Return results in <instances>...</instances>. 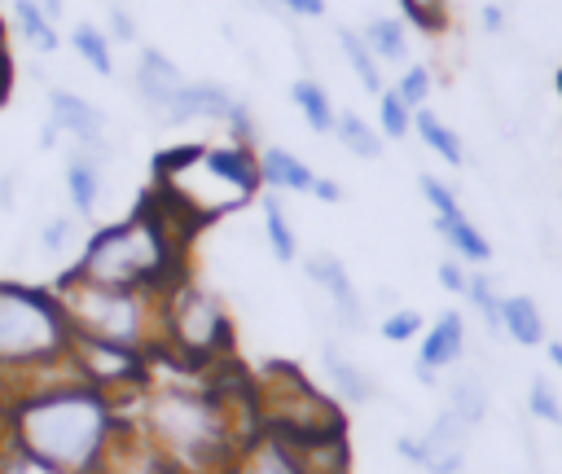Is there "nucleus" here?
Segmentation results:
<instances>
[{
	"label": "nucleus",
	"mask_w": 562,
	"mask_h": 474,
	"mask_svg": "<svg viewBox=\"0 0 562 474\" xmlns=\"http://www.w3.org/2000/svg\"><path fill=\"white\" fill-rule=\"evenodd\" d=\"M119 426V399L79 377L18 386L0 408V435L61 474H101Z\"/></svg>",
	"instance_id": "f03ea898"
},
{
	"label": "nucleus",
	"mask_w": 562,
	"mask_h": 474,
	"mask_svg": "<svg viewBox=\"0 0 562 474\" xmlns=\"http://www.w3.org/2000/svg\"><path fill=\"white\" fill-rule=\"evenodd\" d=\"M61 180H66V198H70V211L79 219H92L101 198H105V158L88 154V149H70L66 145V167H61Z\"/></svg>",
	"instance_id": "4468645a"
},
{
	"label": "nucleus",
	"mask_w": 562,
	"mask_h": 474,
	"mask_svg": "<svg viewBox=\"0 0 562 474\" xmlns=\"http://www.w3.org/2000/svg\"><path fill=\"white\" fill-rule=\"evenodd\" d=\"M527 408H531V417H540V421H549V426H562V399H558V391H553V382H549L544 373L531 377V386H527Z\"/></svg>",
	"instance_id": "f704fd0d"
},
{
	"label": "nucleus",
	"mask_w": 562,
	"mask_h": 474,
	"mask_svg": "<svg viewBox=\"0 0 562 474\" xmlns=\"http://www.w3.org/2000/svg\"><path fill=\"white\" fill-rule=\"evenodd\" d=\"M263 206V233H268V250L281 259V263H294L299 259V237H294V224L281 206V193H263L259 198Z\"/></svg>",
	"instance_id": "bb28decb"
},
{
	"label": "nucleus",
	"mask_w": 562,
	"mask_h": 474,
	"mask_svg": "<svg viewBox=\"0 0 562 474\" xmlns=\"http://www.w3.org/2000/svg\"><path fill=\"white\" fill-rule=\"evenodd\" d=\"M123 404H132L123 417L136 421L176 474H224L237 448L259 430L255 377L237 391L224 382H149Z\"/></svg>",
	"instance_id": "f257e3e1"
},
{
	"label": "nucleus",
	"mask_w": 562,
	"mask_h": 474,
	"mask_svg": "<svg viewBox=\"0 0 562 474\" xmlns=\"http://www.w3.org/2000/svg\"><path fill=\"white\" fill-rule=\"evenodd\" d=\"M501 334L518 347H540L544 342V312L531 294H505L501 303Z\"/></svg>",
	"instance_id": "4be33fe9"
},
{
	"label": "nucleus",
	"mask_w": 562,
	"mask_h": 474,
	"mask_svg": "<svg viewBox=\"0 0 562 474\" xmlns=\"http://www.w3.org/2000/svg\"><path fill=\"white\" fill-rule=\"evenodd\" d=\"M465 443H470V426H465L452 408H443V413L426 426V435H400V439H395V452H400L408 465L426 470V474H461V465H465Z\"/></svg>",
	"instance_id": "1a4fd4ad"
},
{
	"label": "nucleus",
	"mask_w": 562,
	"mask_h": 474,
	"mask_svg": "<svg viewBox=\"0 0 562 474\" xmlns=\"http://www.w3.org/2000/svg\"><path fill=\"white\" fill-rule=\"evenodd\" d=\"M237 97L224 88V83H211V79H184L180 92L171 97V110H167V123H228Z\"/></svg>",
	"instance_id": "ddd939ff"
},
{
	"label": "nucleus",
	"mask_w": 562,
	"mask_h": 474,
	"mask_svg": "<svg viewBox=\"0 0 562 474\" xmlns=\"http://www.w3.org/2000/svg\"><path fill=\"white\" fill-rule=\"evenodd\" d=\"M435 233L452 246V255H457L461 263L483 268V263L492 259V241L483 237V228H479L465 211H457V215H435Z\"/></svg>",
	"instance_id": "412c9836"
},
{
	"label": "nucleus",
	"mask_w": 562,
	"mask_h": 474,
	"mask_svg": "<svg viewBox=\"0 0 562 474\" xmlns=\"http://www.w3.org/2000/svg\"><path fill=\"white\" fill-rule=\"evenodd\" d=\"M255 413L259 430L281 439H312L329 430H347L342 404L316 391L312 377H303L294 364H268L255 377Z\"/></svg>",
	"instance_id": "0eeeda50"
},
{
	"label": "nucleus",
	"mask_w": 562,
	"mask_h": 474,
	"mask_svg": "<svg viewBox=\"0 0 562 474\" xmlns=\"http://www.w3.org/2000/svg\"><path fill=\"white\" fill-rule=\"evenodd\" d=\"M378 127H382V136H391V140H404V136L413 132V110L404 105V97H400L395 88H382V92H378Z\"/></svg>",
	"instance_id": "72a5a7b5"
},
{
	"label": "nucleus",
	"mask_w": 562,
	"mask_h": 474,
	"mask_svg": "<svg viewBox=\"0 0 562 474\" xmlns=\"http://www.w3.org/2000/svg\"><path fill=\"white\" fill-rule=\"evenodd\" d=\"M184 233H193V224L171 202H162L158 189H149L132 215L92 228L66 272L92 285L162 294L184 281Z\"/></svg>",
	"instance_id": "7ed1b4c3"
},
{
	"label": "nucleus",
	"mask_w": 562,
	"mask_h": 474,
	"mask_svg": "<svg viewBox=\"0 0 562 474\" xmlns=\"http://www.w3.org/2000/svg\"><path fill=\"white\" fill-rule=\"evenodd\" d=\"M321 364H325V377H329V386H334V395H338L342 404L364 408V404L378 399V382L338 347V338H325V342H321Z\"/></svg>",
	"instance_id": "2eb2a0df"
},
{
	"label": "nucleus",
	"mask_w": 562,
	"mask_h": 474,
	"mask_svg": "<svg viewBox=\"0 0 562 474\" xmlns=\"http://www.w3.org/2000/svg\"><path fill=\"white\" fill-rule=\"evenodd\" d=\"M224 127L233 132V140H237V145H246V149H255V154L263 149V145H259V123H255V110H250L241 97H237V105H233V114H228V123H224Z\"/></svg>",
	"instance_id": "a19ab883"
},
{
	"label": "nucleus",
	"mask_w": 562,
	"mask_h": 474,
	"mask_svg": "<svg viewBox=\"0 0 562 474\" xmlns=\"http://www.w3.org/2000/svg\"><path fill=\"white\" fill-rule=\"evenodd\" d=\"M272 4L290 9V13H299V18H321V13H325V0H272Z\"/></svg>",
	"instance_id": "49530a36"
},
{
	"label": "nucleus",
	"mask_w": 562,
	"mask_h": 474,
	"mask_svg": "<svg viewBox=\"0 0 562 474\" xmlns=\"http://www.w3.org/2000/svg\"><path fill=\"white\" fill-rule=\"evenodd\" d=\"M224 474H299V461L290 452V443L281 435H268V430H255L237 456L228 461Z\"/></svg>",
	"instance_id": "f3484780"
},
{
	"label": "nucleus",
	"mask_w": 562,
	"mask_h": 474,
	"mask_svg": "<svg viewBox=\"0 0 562 474\" xmlns=\"http://www.w3.org/2000/svg\"><path fill=\"white\" fill-rule=\"evenodd\" d=\"M259 180L272 193H312L316 184V167H307L294 149L285 145H263L259 149Z\"/></svg>",
	"instance_id": "aec40b11"
},
{
	"label": "nucleus",
	"mask_w": 562,
	"mask_h": 474,
	"mask_svg": "<svg viewBox=\"0 0 562 474\" xmlns=\"http://www.w3.org/2000/svg\"><path fill=\"white\" fill-rule=\"evenodd\" d=\"M105 35H110V44H136V22H132V13L127 9H110L105 13V26H101Z\"/></svg>",
	"instance_id": "79ce46f5"
},
{
	"label": "nucleus",
	"mask_w": 562,
	"mask_h": 474,
	"mask_svg": "<svg viewBox=\"0 0 562 474\" xmlns=\"http://www.w3.org/2000/svg\"><path fill=\"white\" fill-rule=\"evenodd\" d=\"M303 272H307V281H312V285H316V290L329 298L338 329H347V334H360V329H364V320H369V307H364L360 290L351 285V272H347V263H342L334 250H312V255L303 259Z\"/></svg>",
	"instance_id": "9d476101"
},
{
	"label": "nucleus",
	"mask_w": 562,
	"mask_h": 474,
	"mask_svg": "<svg viewBox=\"0 0 562 474\" xmlns=\"http://www.w3.org/2000/svg\"><path fill=\"white\" fill-rule=\"evenodd\" d=\"M417 184H422V198L435 206V215H457V211H461V202H457V189H452L448 180H439V176L422 171V176H417Z\"/></svg>",
	"instance_id": "ea45409f"
},
{
	"label": "nucleus",
	"mask_w": 562,
	"mask_h": 474,
	"mask_svg": "<svg viewBox=\"0 0 562 474\" xmlns=\"http://www.w3.org/2000/svg\"><path fill=\"white\" fill-rule=\"evenodd\" d=\"M448 408L474 430V426L487 417V408H492V391H487V382H483L474 369L457 373V377L448 382Z\"/></svg>",
	"instance_id": "b1692460"
},
{
	"label": "nucleus",
	"mask_w": 562,
	"mask_h": 474,
	"mask_svg": "<svg viewBox=\"0 0 562 474\" xmlns=\"http://www.w3.org/2000/svg\"><path fill=\"white\" fill-rule=\"evenodd\" d=\"M360 40H364L369 53H373L378 61H386V66L408 61V31H404L400 18H369L364 31H360Z\"/></svg>",
	"instance_id": "393cba45"
},
{
	"label": "nucleus",
	"mask_w": 562,
	"mask_h": 474,
	"mask_svg": "<svg viewBox=\"0 0 562 474\" xmlns=\"http://www.w3.org/2000/svg\"><path fill=\"white\" fill-rule=\"evenodd\" d=\"M158 351L176 356L189 369H215L228 364L237 351V325L228 303L206 290L202 281H176L162 290L158 307Z\"/></svg>",
	"instance_id": "423d86ee"
},
{
	"label": "nucleus",
	"mask_w": 562,
	"mask_h": 474,
	"mask_svg": "<svg viewBox=\"0 0 562 474\" xmlns=\"http://www.w3.org/2000/svg\"><path fill=\"white\" fill-rule=\"evenodd\" d=\"M430 88H435V75H430V66H422V61L404 66V75H400V83H395V92L404 97L408 110H422L426 97H430Z\"/></svg>",
	"instance_id": "c9c22d12"
},
{
	"label": "nucleus",
	"mask_w": 562,
	"mask_h": 474,
	"mask_svg": "<svg viewBox=\"0 0 562 474\" xmlns=\"http://www.w3.org/2000/svg\"><path fill=\"white\" fill-rule=\"evenodd\" d=\"M70 369L79 382L114 395L119 404L149 386V351H132V347H114V342H97V338H75Z\"/></svg>",
	"instance_id": "6e6552de"
},
{
	"label": "nucleus",
	"mask_w": 562,
	"mask_h": 474,
	"mask_svg": "<svg viewBox=\"0 0 562 474\" xmlns=\"http://www.w3.org/2000/svg\"><path fill=\"white\" fill-rule=\"evenodd\" d=\"M413 132H417V136H422V145H426V149H435L448 167H461V162H465V145H461V136H457V132H452L435 110H426V105H422V110H413Z\"/></svg>",
	"instance_id": "a878e982"
},
{
	"label": "nucleus",
	"mask_w": 562,
	"mask_h": 474,
	"mask_svg": "<svg viewBox=\"0 0 562 474\" xmlns=\"http://www.w3.org/2000/svg\"><path fill=\"white\" fill-rule=\"evenodd\" d=\"M83 219L75 215V211H61V215H53L44 228H40V255L44 259H66V255H75V250H83Z\"/></svg>",
	"instance_id": "cd10ccee"
},
{
	"label": "nucleus",
	"mask_w": 562,
	"mask_h": 474,
	"mask_svg": "<svg viewBox=\"0 0 562 474\" xmlns=\"http://www.w3.org/2000/svg\"><path fill=\"white\" fill-rule=\"evenodd\" d=\"M549 360L562 369V342H549Z\"/></svg>",
	"instance_id": "8fccbe9b"
},
{
	"label": "nucleus",
	"mask_w": 562,
	"mask_h": 474,
	"mask_svg": "<svg viewBox=\"0 0 562 474\" xmlns=\"http://www.w3.org/2000/svg\"><path fill=\"white\" fill-rule=\"evenodd\" d=\"M338 44H342V57H347V66L356 70V79H360L369 92H382V61L369 53V44L360 40V31L338 26Z\"/></svg>",
	"instance_id": "2f4dec72"
},
{
	"label": "nucleus",
	"mask_w": 562,
	"mask_h": 474,
	"mask_svg": "<svg viewBox=\"0 0 562 474\" xmlns=\"http://www.w3.org/2000/svg\"><path fill=\"white\" fill-rule=\"evenodd\" d=\"M299 474H351V443L347 430H329V435H312V439H285Z\"/></svg>",
	"instance_id": "6ab92c4d"
},
{
	"label": "nucleus",
	"mask_w": 562,
	"mask_h": 474,
	"mask_svg": "<svg viewBox=\"0 0 562 474\" xmlns=\"http://www.w3.org/2000/svg\"><path fill=\"white\" fill-rule=\"evenodd\" d=\"M75 347L70 316L53 285L0 276V382L18 386L53 364H66Z\"/></svg>",
	"instance_id": "20e7f679"
},
{
	"label": "nucleus",
	"mask_w": 562,
	"mask_h": 474,
	"mask_svg": "<svg viewBox=\"0 0 562 474\" xmlns=\"http://www.w3.org/2000/svg\"><path fill=\"white\" fill-rule=\"evenodd\" d=\"M334 136H338V145H342L347 154H356V158H364V162L382 158V132H378V127H369L360 114H338Z\"/></svg>",
	"instance_id": "c756f323"
},
{
	"label": "nucleus",
	"mask_w": 562,
	"mask_h": 474,
	"mask_svg": "<svg viewBox=\"0 0 562 474\" xmlns=\"http://www.w3.org/2000/svg\"><path fill=\"white\" fill-rule=\"evenodd\" d=\"M465 298H470V307L483 316V325H487L492 334H501V303H505V294L496 290V281H492L487 272H470Z\"/></svg>",
	"instance_id": "473e14b6"
},
{
	"label": "nucleus",
	"mask_w": 562,
	"mask_h": 474,
	"mask_svg": "<svg viewBox=\"0 0 562 474\" xmlns=\"http://www.w3.org/2000/svg\"><path fill=\"white\" fill-rule=\"evenodd\" d=\"M202 162L246 202V198H255L259 193V154L255 149H246V145H237V140H228V145H202Z\"/></svg>",
	"instance_id": "dca6fc26"
},
{
	"label": "nucleus",
	"mask_w": 562,
	"mask_h": 474,
	"mask_svg": "<svg viewBox=\"0 0 562 474\" xmlns=\"http://www.w3.org/2000/svg\"><path fill=\"white\" fill-rule=\"evenodd\" d=\"M48 123L70 140V149H88V154H97V158H110L105 114H101L88 97H79V92H70V88H53V92H48Z\"/></svg>",
	"instance_id": "9b49d317"
},
{
	"label": "nucleus",
	"mask_w": 562,
	"mask_h": 474,
	"mask_svg": "<svg viewBox=\"0 0 562 474\" xmlns=\"http://www.w3.org/2000/svg\"><path fill=\"white\" fill-rule=\"evenodd\" d=\"M13 22H18V31L26 35V44H31V48H40V53H53V48L61 44V35H57L53 18H48L35 0H13Z\"/></svg>",
	"instance_id": "7c9ffc66"
},
{
	"label": "nucleus",
	"mask_w": 562,
	"mask_h": 474,
	"mask_svg": "<svg viewBox=\"0 0 562 474\" xmlns=\"http://www.w3.org/2000/svg\"><path fill=\"white\" fill-rule=\"evenodd\" d=\"M9 79H13V57H9V40H4V22H0V101L9 97Z\"/></svg>",
	"instance_id": "a18cd8bd"
},
{
	"label": "nucleus",
	"mask_w": 562,
	"mask_h": 474,
	"mask_svg": "<svg viewBox=\"0 0 562 474\" xmlns=\"http://www.w3.org/2000/svg\"><path fill=\"white\" fill-rule=\"evenodd\" d=\"M483 26H487V31H501V26H505V13H501L496 4H487V9H483Z\"/></svg>",
	"instance_id": "de8ad7c7"
},
{
	"label": "nucleus",
	"mask_w": 562,
	"mask_h": 474,
	"mask_svg": "<svg viewBox=\"0 0 562 474\" xmlns=\"http://www.w3.org/2000/svg\"><path fill=\"white\" fill-rule=\"evenodd\" d=\"M0 474H61V470L40 461V456H31V452H22L18 443H9L0 435Z\"/></svg>",
	"instance_id": "4c0bfd02"
},
{
	"label": "nucleus",
	"mask_w": 562,
	"mask_h": 474,
	"mask_svg": "<svg viewBox=\"0 0 562 474\" xmlns=\"http://www.w3.org/2000/svg\"><path fill=\"white\" fill-rule=\"evenodd\" d=\"M70 48L83 57V66L88 70H97V75H114V53H110V35L97 26V22H75L70 26Z\"/></svg>",
	"instance_id": "c85d7f7f"
},
{
	"label": "nucleus",
	"mask_w": 562,
	"mask_h": 474,
	"mask_svg": "<svg viewBox=\"0 0 562 474\" xmlns=\"http://www.w3.org/2000/svg\"><path fill=\"white\" fill-rule=\"evenodd\" d=\"M422 334V312L417 307H391L382 316V338L386 342H413Z\"/></svg>",
	"instance_id": "58836bf2"
},
{
	"label": "nucleus",
	"mask_w": 562,
	"mask_h": 474,
	"mask_svg": "<svg viewBox=\"0 0 562 474\" xmlns=\"http://www.w3.org/2000/svg\"><path fill=\"white\" fill-rule=\"evenodd\" d=\"M312 198H321V202H342V184L334 180V176H316V184H312Z\"/></svg>",
	"instance_id": "c03bdc74"
},
{
	"label": "nucleus",
	"mask_w": 562,
	"mask_h": 474,
	"mask_svg": "<svg viewBox=\"0 0 562 474\" xmlns=\"http://www.w3.org/2000/svg\"><path fill=\"white\" fill-rule=\"evenodd\" d=\"M400 9H404V18H408L413 26H422L426 35H435V31L448 26V0H400Z\"/></svg>",
	"instance_id": "e433bc0d"
},
{
	"label": "nucleus",
	"mask_w": 562,
	"mask_h": 474,
	"mask_svg": "<svg viewBox=\"0 0 562 474\" xmlns=\"http://www.w3.org/2000/svg\"><path fill=\"white\" fill-rule=\"evenodd\" d=\"M461 356H465V316H461V312H443V316L422 334V351H417V364H413V369L443 373V369H452Z\"/></svg>",
	"instance_id": "a211bd4d"
},
{
	"label": "nucleus",
	"mask_w": 562,
	"mask_h": 474,
	"mask_svg": "<svg viewBox=\"0 0 562 474\" xmlns=\"http://www.w3.org/2000/svg\"><path fill=\"white\" fill-rule=\"evenodd\" d=\"M61 294V307L70 316L75 338H97L132 351H158V307L162 294L154 290H119V285H92L70 272L57 276L53 285Z\"/></svg>",
	"instance_id": "39448f33"
},
{
	"label": "nucleus",
	"mask_w": 562,
	"mask_h": 474,
	"mask_svg": "<svg viewBox=\"0 0 562 474\" xmlns=\"http://www.w3.org/2000/svg\"><path fill=\"white\" fill-rule=\"evenodd\" d=\"M290 101L299 105V114H303V123L316 132V136H334V123H338V110H334V101H329V92L312 79V75H303V79H294L290 83Z\"/></svg>",
	"instance_id": "5701e85b"
},
{
	"label": "nucleus",
	"mask_w": 562,
	"mask_h": 474,
	"mask_svg": "<svg viewBox=\"0 0 562 474\" xmlns=\"http://www.w3.org/2000/svg\"><path fill=\"white\" fill-rule=\"evenodd\" d=\"M180 83H184L180 66H176L162 48L145 44L140 57H136V97H140V105H145L158 123H167V110H171V97L180 92Z\"/></svg>",
	"instance_id": "f8f14e48"
},
{
	"label": "nucleus",
	"mask_w": 562,
	"mask_h": 474,
	"mask_svg": "<svg viewBox=\"0 0 562 474\" xmlns=\"http://www.w3.org/2000/svg\"><path fill=\"white\" fill-rule=\"evenodd\" d=\"M435 276H439V285H443L448 294H465V285H470V272H465V263H461L457 255H452V259H439Z\"/></svg>",
	"instance_id": "37998d69"
},
{
	"label": "nucleus",
	"mask_w": 562,
	"mask_h": 474,
	"mask_svg": "<svg viewBox=\"0 0 562 474\" xmlns=\"http://www.w3.org/2000/svg\"><path fill=\"white\" fill-rule=\"evenodd\" d=\"M35 4H40V9H44V13H48V18H53V22H57V18H61V0H35Z\"/></svg>",
	"instance_id": "09e8293b"
}]
</instances>
